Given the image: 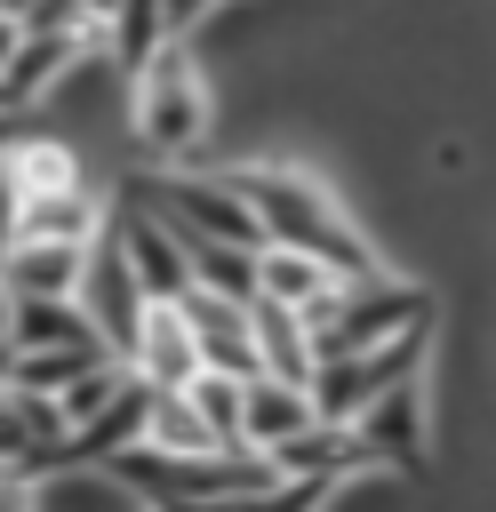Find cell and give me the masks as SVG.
<instances>
[{
    "label": "cell",
    "mask_w": 496,
    "mask_h": 512,
    "mask_svg": "<svg viewBox=\"0 0 496 512\" xmlns=\"http://www.w3.org/2000/svg\"><path fill=\"white\" fill-rule=\"evenodd\" d=\"M128 152H144V168L216 160V72L192 32H176L144 72H128Z\"/></svg>",
    "instance_id": "6da1fadb"
},
{
    "label": "cell",
    "mask_w": 496,
    "mask_h": 512,
    "mask_svg": "<svg viewBox=\"0 0 496 512\" xmlns=\"http://www.w3.org/2000/svg\"><path fill=\"white\" fill-rule=\"evenodd\" d=\"M360 440L376 448V456H392V464H432L440 456V392H432V368L424 376H400L392 392H376L368 408H360Z\"/></svg>",
    "instance_id": "7a4b0ae2"
},
{
    "label": "cell",
    "mask_w": 496,
    "mask_h": 512,
    "mask_svg": "<svg viewBox=\"0 0 496 512\" xmlns=\"http://www.w3.org/2000/svg\"><path fill=\"white\" fill-rule=\"evenodd\" d=\"M80 304H88V320L112 336V352H128V336H136V320H144L152 288L136 280V264H128V248H120V232H112V224L88 240V280H80Z\"/></svg>",
    "instance_id": "3957f363"
},
{
    "label": "cell",
    "mask_w": 496,
    "mask_h": 512,
    "mask_svg": "<svg viewBox=\"0 0 496 512\" xmlns=\"http://www.w3.org/2000/svg\"><path fill=\"white\" fill-rule=\"evenodd\" d=\"M128 368H136L144 384H160V392H176V384H192V376L208 368L184 296H152V304H144V320H136V336H128Z\"/></svg>",
    "instance_id": "277c9868"
},
{
    "label": "cell",
    "mask_w": 496,
    "mask_h": 512,
    "mask_svg": "<svg viewBox=\"0 0 496 512\" xmlns=\"http://www.w3.org/2000/svg\"><path fill=\"white\" fill-rule=\"evenodd\" d=\"M184 312H192V328H200V360H208V368H232V376H256V368H264L248 296L192 280V288H184Z\"/></svg>",
    "instance_id": "5b68a950"
},
{
    "label": "cell",
    "mask_w": 496,
    "mask_h": 512,
    "mask_svg": "<svg viewBox=\"0 0 496 512\" xmlns=\"http://www.w3.org/2000/svg\"><path fill=\"white\" fill-rule=\"evenodd\" d=\"M0 280H8L16 296H80V280H88V240H40V232H16Z\"/></svg>",
    "instance_id": "8992f818"
},
{
    "label": "cell",
    "mask_w": 496,
    "mask_h": 512,
    "mask_svg": "<svg viewBox=\"0 0 496 512\" xmlns=\"http://www.w3.org/2000/svg\"><path fill=\"white\" fill-rule=\"evenodd\" d=\"M248 312H256V352H264V368L288 376V384H312V368H320V336H312L304 304H280V296L256 288Z\"/></svg>",
    "instance_id": "52a82bcc"
},
{
    "label": "cell",
    "mask_w": 496,
    "mask_h": 512,
    "mask_svg": "<svg viewBox=\"0 0 496 512\" xmlns=\"http://www.w3.org/2000/svg\"><path fill=\"white\" fill-rule=\"evenodd\" d=\"M312 416H320L312 384H288V376H272V368L248 376V448H280V440L304 432Z\"/></svg>",
    "instance_id": "ba28073f"
},
{
    "label": "cell",
    "mask_w": 496,
    "mask_h": 512,
    "mask_svg": "<svg viewBox=\"0 0 496 512\" xmlns=\"http://www.w3.org/2000/svg\"><path fill=\"white\" fill-rule=\"evenodd\" d=\"M344 272L328 264V256H312V248H296V240H256V288L264 296H280V304H312V296H328Z\"/></svg>",
    "instance_id": "9c48e42d"
},
{
    "label": "cell",
    "mask_w": 496,
    "mask_h": 512,
    "mask_svg": "<svg viewBox=\"0 0 496 512\" xmlns=\"http://www.w3.org/2000/svg\"><path fill=\"white\" fill-rule=\"evenodd\" d=\"M152 392L160 384H144V376H128L80 432H72V456H120V448H136L144 440V424H152Z\"/></svg>",
    "instance_id": "30bf717a"
},
{
    "label": "cell",
    "mask_w": 496,
    "mask_h": 512,
    "mask_svg": "<svg viewBox=\"0 0 496 512\" xmlns=\"http://www.w3.org/2000/svg\"><path fill=\"white\" fill-rule=\"evenodd\" d=\"M8 344H112L80 296H16V336Z\"/></svg>",
    "instance_id": "8fae6325"
},
{
    "label": "cell",
    "mask_w": 496,
    "mask_h": 512,
    "mask_svg": "<svg viewBox=\"0 0 496 512\" xmlns=\"http://www.w3.org/2000/svg\"><path fill=\"white\" fill-rule=\"evenodd\" d=\"M144 448H160V456H200V448H224V440H216L208 408L192 400V384H176V392H152V424H144Z\"/></svg>",
    "instance_id": "7c38bea8"
},
{
    "label": "cell",
    "mask_w": 496,
    "mask_h": 512,
    "mask_svg": "<svg viewBox=\"0 0 496 512\" xmlns=\"http://www.w3.org/2000/svg\"><path fill=\"white\" fill-rule=\"evenodd\" d=\"M0 464H32V424H24L16 384H0Z\"/></svg>",
    "instance_id": "4fadbf2b"
},
{
    "label": "cell",
    "mask_w": 496,
    "mask_h": 512,
    "mask_svg": "<svg viewBox=\"0 0 496 512\" xmlns=\"http://www.w3.org/2000/svg\"><path fill=\"white\" fill-rule=\"evenodd\" d=\"M24 200H32L24 192V168H16V152H0V248L24 232Z\"/></svg>",
    "instance_id": "5bb4252c"
},
{
    "label": "cell",
    "mask_w": 496,
    "mask_h": 512,
    "mask_svg": "<svg viewBox=\"0 0 496 512\" xmlns=\"http://www.w3.org/2000/svg\"><path fill=\"white\" fill-rule=\"evenodd\" d=\"M24 136H32V128H24V104H8V96H0V152H16Z\"/></svg>",
    "instance_id": "9a60e30c"
},
{
    "label": "cell",
    "mask_w": 496,
    "mask_h": 512,
    "mask_svg": "<svg viewBox=\"0 0 496 512\" xmlns=\"http://www.w3.org/2000/svg\"><path fill=\"white\" fill-rule=\"evenodd\" d=\"M16 48H24V24H16V16H0V80H8V64H16Z\"/></svg>",
    "instance_id": "2e32d148"
},
{
    "label": "cell",
    "mask_w": 496,
    "mask_h": 512,
    "mask_svg": "<svg viewBox=\"0 0 496 512\" xmlns=\"http://www.w3.org/2000/svg\"><path fill=\"white\" fill-rule=\"evenodd\" d=\"M8 336H16V288L0 280V344H8Z\"/></svg>",
    "instance_id": "e0dca14e"
},
{
    "label": "cell",
    "mask_w": 496,
    "mask_h": 512,
    "mask_svg": "<svg viewBox=\"0 0 496 512\" xmlns=\"http://www.w3.org/2000/svg\"><path fill=\"white\" fill-rule=\"evenodd\" d=\"M8 376H16V344H0V384H8Z\"/></svg>",
    "instance_id": "ac0fdd59"
}]
</instances>
